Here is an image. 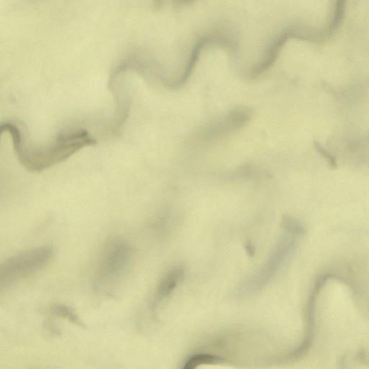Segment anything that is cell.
Masks as SVG:
<instances>
[{"instance_id":"cell-8","label":"cell","mask_w":369,"mask_h":369,"mask_svg":"<svg viewBox=\"0 0 369 369\" xmlns=\"http://www.w3.org/2000/svg\"><path fill=\"white\" fill-rule=\"evenodd\" d=\"M51 313L58 317L65 319L79 327H84L75 311L66 305L56 304L52 307Z\"/></svg>"},{"instance_id":"cell-5","label":"cell","mask_w":369,"mask_h":369,"mask_svg":"<svg viewBox=\"0 0 369 369\" xmlns=\"http://www.w3.org/2000/svg\"><path fill=\"white\" fill-rule=\"evenodd\" d=\"M251 117L252 112L250 109H236L204 127L199 132L198 138L204 141H212L229 136L247 125Z\"/></svg>"},{"instance_id":"cell-4","label":"cell","mask_w":369,"mask_h":369,"mask_svg":"<svg viewBox=\"0 0 369 369\" xmlns=\"http://www.w3.org/2000/svg\"><path fill=\"white\" fill-rule=\"evenodd\" d=\"M295 247L296 240L293 236L282 237L276 245L267 262L242 284L240 292H253L267 285L278 273L285 260L293 252Z\"/></svg>"},{"instance_id":"cell-3","label":"cell","mask_w":369,"mask_h":369,"mask_svg":"<svg viewBox=\"0 0 369 369\" xmlns=\"http://www.w3.org/2000/svg\"><path fill=\"white\" fill-rule=\"evenodd\" d=\"M54 256L52 246H42L11 257L0 269V285L7 287L43 269Z\"/></svg>"},{"instance_id":"cell-10","label":"cell","mask_w":369,"mask_h":369,"mask_svg":"<svg viewBox=\"0 0 369 369\" xmlns=\"http://www.w3.org/2000/svg\"><path fill=\"white\" fill-rule=\"evenodd\" d=\"M317 150L327 159L328 163L330 164V166L333 168L337 167V162L336 159L331 155L329 152L325 150L322 147H321L319 143L315 145Z\"/></svg>"},{"instance_id":"cell-9","label":"cell","mask_w":369,"mask_h":369,"mask_svg":"<svg viewBox=\"0 0 369 369\" xmlns=\"http://www.w3.org/2000/svg\"><path fill=\"white\" fill-rule=\"evenodd\" d=\"M281 225L292 236L304 235L306 232L304 225L297 219L290 216H283Z\"/></svg>"},{"instance_id":"cell-7","label":"cell","mask_w":369,"mask_h":369,"mask_svg":"<svg viewBox=\"0 0 369 369\" xmlns=\"http://www.w3.org/2000/svg\"><path fill=\"white\" fill-rule=\"evenodd\" d=\"M184 275V270L181 266L170 271L162 279L157 290V301L166 298L177 286Z\"/></svg>"},{"instance_id":"cell-6","label":"cell","mask_w":369,"mask_h":369,"mask_svg":"<svg viewBox=\"0 0 369 369\" xmlns=\"http://www.w3.org/2000/svg\"><path fill=\"white\" fill-rule=\"evenodd\" d=\"M211 45L221 46L222 47L233 51H235L236 47V45L233 42L232 39L223 35L210 34L201 37L198 40H197V42L191 52L187 65L186 68H184L182 74H181L178 79L171 81V83H168V86L176 89L186 84L191 77L194 69L197 65L201 52L204 48H206L207 46Z\"/></svg>"},{"instance_id":"cell-1","label":"cell","mask_w":369,"mask_h":369,"mask_svg":"<svg viewBox=\"0 0 369 369\" xmlns=\"http://www.w3.org/2000/svg\"><path fill=\"white\" fill-rule=\"evenodd\" d=\"M9 132L20 164L28 171L42 172L70 158L86 147L97 143L83 128H72L60 133L49 145L34 148L27 145L22 133L10 122L1 125V134Z\"/></svg>"},{"instance_id":"cell-2","label":"cell","mask_w":369,"mask_h":369,"mask_svg":"<svg viewBox=\"0 0 369 369\" xmlns=\"http://www.w3.org/2000/svg\"><path fill=\"white\" fill-rule=\"evenodd\" d=\"M132 257L131 246L113 240L107 246L96 272L93 285L99 292H109L126 274Z\"/></svg>"},{"instance_id":"cell-11","label":"cell","mask_w":369,"mask_h":369,"mask_svg":"<svg viewBox=\"0 0 369 369\" xmlns=\"http://www.w3.org/2000/svg\"><path fill=\"white\" fill-rule=\"evenodd\" d=\"M244 249L249 256L253 257L256 255V248L252 242H246L244 244Z\"/></svg>"}]
</instances>
